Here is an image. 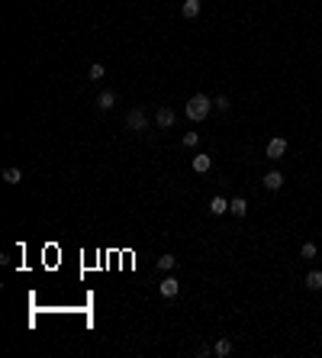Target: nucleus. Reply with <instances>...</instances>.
<instances>
[{"label": "nucleus", "instance_id": "obj_19", "mask_svg": "<svg viewBox=\"0 0 322 358\" xmlns=\"http://www.w3.org/2000/svg\"><path fill=\"white\" fill-rule=\"evenodd\" d=\"M213 107H216V110H223V113H226V110H229L232 103H229V97L223 94V97H216V100H213Z\"/></svg>", "mask_w": 322, "mask_h": 358}, {"label": "nucleus", "instance_id": "obj_11", "mask_svg": "<svg viewBox=\"0 0 322 358\" xmlns=\"http://www.w3.org/2000/svg\"><path fill=\"white\" fill-rule=\"evenodd\" d=\"M226 210H229V200H226V197H213V200H209V213H213V216H223Z\"/></svg>", "mask_w": 322, "mask_h": 358}, {"label": "nucleus", "instance_id": "obj_2", "mask_svg": "<svg viewBox=\"0 0 322 358\" xmlns=\"http://www.w3.org/2000/svg\"><path fill=\"white\" fill-rule=\"evenodd\" d=\"M126 129H129V133H145L148 129V117H145L142 107H132L129 113H126Z\"/></svg>", "mask_w": 322, "mask_h": 358}, {"label": "nucleus", "instance_id": "obj_17", "mask_svg": "<svg viewBox=\"0 0 322 358\" xmlns=\"http://www.w3.org/2000/svg\"><path fill=\"white\" fill-rule=\"evenodd\" d=\"M316 252H319V249H316V242H303L299 255H303V258H316Z\"/></svg>", "mask_w": 322, "mask_h": 358}, {"label": "nucleus", "instance_id": "obj_8", "mask_svg": "<svg viewBox=\"0 0 322 358\" xmlns=\"http://www.w3.org/2000/svg\"><path fill=\"white\" fill-rule=\"evenodd\" d=\"M229 213H232V216H245V213H248V200H245V197H232V200H229Z\"/></svg>", "mask_w": 322, "mask_h": 358}, {"label": "nucleus", "instance_id": "obj_9", "mask_svg": "<svg viewBox=\"0 0 322 358\" xmlns=\"http://www.w3.org/2000/svg\"><path fill=\"white\" fill-rule=\"evenodd\" d=\"M193 171H197V174H207L209 171V168H213V158H209V155H193Z\"/></svg>", "mask_w": 322, "mask_h": 358}, {"label": "nucleus", "instance_id": "obj_15", "mask_svg": "<svg viewBox=\"0 0 322 358\" xmlns=\"http://www.w3.org/2000/svg\"><path fill=\"white\" fill-rule=\"evenodd\" d=\"M174 265H177L174 255H161L158 258V268H161V271H174Z\"/></svg>", "mask_w": 322, "mask_h": 358}, {"label": "nucleus", "instance_id": "obj_16", "mask_svg": "<svg viewBox=\"0 0 322 358\" xmlns=\"http://www.w3.org/2000/svg\"><path fill=\"white\" fill-rule=\"evenodd\" d=\"M103 74H107V68H103V65H91V71H87V78H91V81H100V78H103Z\"/></svg>", "mask_w": 322, "mask_h": 358}, {"label": "nucleus", "instance_id": "obj_12", "mask_svg": "<svg viewBox=\"0 0 322 358\" xmlns=\"http://www.w3.org/2000/svg\"><path fill=\"white\" fill-rule=\"evenodd\" d=\"M213 355H216V358H226V355H232V342L226 339V335H223V339H219V342L213 345Z\"/></svg>", "mask_w": 322, "mask_h": 358}, {"label": "nucleus", "instance_id": "obj_10", "mask_svg": "<svg viewBox=\"0 0 322 358\" xmlns=\"http://www.w3.org/2000/svg\"><path fill=\"white\" fill-rule=\"evenodd\" d=\"M181 16H184V20H197V16H200V0H184Z\"/></svg>", "mask_w": 322, "mask_h": 358}, {"label": "nucleus", "instance_id": "obj_18", "mask_svg": "<svg viewBox=\"0 0 322 358\" xmlns=\"http://www.w3.org/2000/svg\"><path fill=\"white\" fill-rule=\"evenodd\" d=\"M197 142H200V133H193V129H190V133L184 136V145L187 148H197Z\"/></svg>", "mask_w": 322, "mask_h": 358}, {"label": "nucleus", "instance_id": "obj_1", "mask_svg": "<svg viewBox=\"0 0 322 358\" xmlns=\"http://www.w3.org/2000/svg\"><path fill=\"white\" fill-rule=\"evenodd\" d=\"M209 110H213V100H209L207 94H193L190 100H187L184 113L193 119V123H200V119H207V117H209Z\"/></svg>", "mask_w": 322, "mask_h": 358}, {"label": "nucleus", "instance_id": "obj_7", "mask_svg": "<svg viewBox=\"0 0 322 358\" xmlns=\"http://www.w3.org/2000/svg\"><path fill=\"white\" fill-rule=\"evenodd\" d=\"M113 107H116V91H100L97 110H113Z\"/></svg>", "mask_w": 322, "mask_h": 358}, {"label": "nucleus", "instance_id": "obj_13", "mask_svg": "<svg viewBox=\"0 0 322 358\" xmlns=\"http://www.w3.org/2000/svg\"><path fill=\"white\" fill-rule=\"evenodd\" d=\"M3 181H7L10 187H16V184H20V181H23V171H20V168H13V165H10L7 171H3Z\"/></svg>", "mask_w": 322, "mask_h": 358}, {"label": "nucleus", "instance_id": "obj_3", "mask_svg": "<svg viewBox=\"0 0 322 358\" xmlns=\"http://www.w3.org/2000/svg\"><path fill=\"white\" fill-rule=\"evenodd\" d=\"M284 152H287V139H284V136H274V139L268 142V148H264V155H268L271 162L284 158Z\"/></svg>", "mask_w": 322, "mask_h": 358}, {"label": "nucleus", "instance_id": "obj_14", "mask_svg": "<svg viewBox=\"0 0 322 358\" xmlns=\"http://www.w3.org/2000/svg\"><path fill=\"white\" fill-rule=\"evenodd\" d=\"M309 290H322V271H309L306 274V281H303Z\"/></svg>", "mask_w": 322, "mask_h": 358}, {"label": "nucleus", "instance_id": "obj_4", "mask_svg": "<svg viewBox=\"0 0 322 358\" xmlns=\"http://www.w3.org/2000/svg\"><path fill=\"white\" fill-rule=\"evenodd\" d=\"M158 294L164 297V300H174V297L181 294V284H177L174 278H164V281H161V284H158Z\"/></svg>", "mask_w": 322, "mask_h": 358}, {"label": "nucleus", "instance_id": "obj_6", "mask_svg": "<svg viewBox=\"0 0 322 358\" xmlns=\"http://www.w3.org/2000/svg\"><path fill=\"white\" fill-rule=\"evenodd\" d=\"M261 184L268 187V191H280V187H284V174L280 171H268L264 178H261Z\"/></svg>", "mask_w": 322, "mask_h": 358}, {"label": "nucleus", "instance_id": "obj_5", "mask_svg": "<svg viewBox=\"0 0 322 358\" xmlns=\"http://www.w3.org/2000/svg\"><path fill=\"white\" fill-rule=\"evenodd\" d=\"M155 123H158V129H171V126H174V110H171V107H158Z\"/></svg>", "mask_w": 322, "mask_h": 358}]
</instances>
